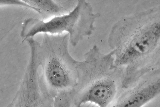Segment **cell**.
I'll return each mask as SVG.
<instances>
[{
  "label": "cell",
  "instance_id": "1",
  "mask_svg": "<svg viewBox=\"0 0 160 107\" xmlns=\"http://www.w3.org/2000/svg\"><path fill=\"white\" fill-rule=\"evenodd\" d=\"M114 65L123 72L129 88L156 69L160 60V7L123 17L113 25L108 39Z\"/></svg>",
  "mask_w": 160,
  "mask_h": 107
},
{
  "label": "cell",
  "instance_id": "7",
  "mask_svg": "<svg viewBox=\"0 0 160 107\" xmlns=\"http://www.w3.org/2000/svg\"><path fill=\"white\" fill-rule=\"evenodd\" d=\"M74 94L72 93L60 94L54 97L52 107H72V100Z\"/></svg>",
  "mask_w": 160,
  "mask_h": 107
},
{
  "label": "cell",
  "instance_id": "3",
  "mask_svg": "<svg viewBox=\"0 0 160 107\" xmlns=\"http://www.w3.org/2000/svg\"><path fill=\"white\" fill-rule=\"evenodd\" d=\"M122 71L114 65L110 55L95 53L85 58L79 84L74 96V105L81 107L88 103L98 107H109L122 87Z\"/></svg>",
  "mask_w": 160,
  "mask_h": 107
},
{
  "label": "cell",
  "instance_id": "2",
  "mask_svg": "<svg viewBox=\"0 0 160 107\" xmlns=\"http://www.w3.org/2000/svg\"><path fill=\"white\" fill-rule=\"evenodd\" d=\"M69 36L43 34L36 48L42 75L39 76L42 91L53 98L60 94H75L79 78L80 61L69 51Z\"/></svg>",
  "mask_w": 160,
  "mask_h": 107
},
{
  "label": "cell",
  "instance_id": "6",
  "mask_svg": "<svg viewBox=\"0 0 160 107\" xmlns=\"http://www.w3.org/2000/svg\"><path fill=\"white\" fill-rule=\"evenodd\" d=\"M25 3L34 8L43 21L49 18L67 14L71 10L58 1L54 0H23Z\"/></svg>",
  "mask_w": 160,
  "mask_h": 107
},
{
  "label": "cell",
  "instance_id": "5",
  "mask_svg": "<svg viewBox=\"0 0 160 107\" xmlns=\"http://www.w3.org/2000/svg\"><path fill=\"white\" fill-rule=\"evenodd\" d=\"M142 77L111 107H142L159 95V69L149 72Z\"/></svg>",
  "mask_w": 160,
  "mask_h": 107
},
{
  "label": "cell",
  "instance_id": "4",
  "mask_svg": "<svg viewBox=\"0 0 160 107\" xmlns=\"http://www.w3.org/2000/svg\"><path fill=\"white\" fill-rule=\"evenodd\" d=\"M101 14L95 13L90 2L79 0L69 13L48 21L29 18L23 21L20 37L22 42L42 33L52 35L68 34L71 45L75 47L85 37L95 31V23Z\"/></svg>",
  "mask_w": 160,
  "mask_h": 107
}]
</instances>
